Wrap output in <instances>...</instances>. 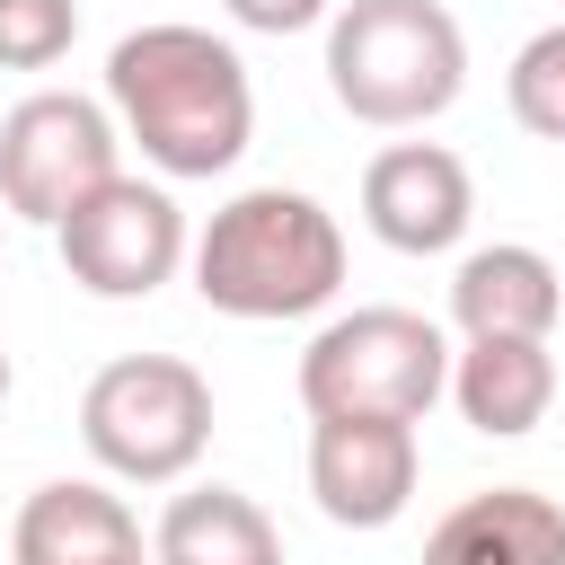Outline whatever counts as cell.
I'll use <instances>...</instances> for the list:
<instances>
[{
    "label": "cell",
    "mask_w": 565,
    "mask_h": 565,
    "mask_svg": "<svg viewBox=\"0 0 565 565\" xmlns=\"http://www.w3.org/2000/svg\"><path fill=\"white\" fill-rule=\"evenodd\" d=\"M106 106L159 177H221V168H238L247 132H256L247 62L212 26H177V18L132 26L106 53Z\"/></svg>",
    "instance_id": "6da1fadb"
},
{
    "label": "cell",
    "mask_w": 565,
    "mask_h": 565,
    "mask_svg": "<svg viewBox=\"0 0 565 565\" xmlns=\"http://www.w3.org/2000/svg\"><path fill=\"white\" fill-rule=\"evenodd\" d=\"M344 282V230L300 185H247L230 194L194 238V291L221 318H309Z\"/></svg>",
    "instance_id": "7a4b0ae2"
},
{
    "label": "cell",
    "mask_w": 565,
    "mask_h": 565,
    "mask_svg": "<svg viewBox=\"0 0 565 565\" xmlns=\"http://www.w3.org/2000/svg\"><path fill=\"white\" fill-rule=\"evenodd\" d=\"M327 88L353 124H433L468 88V35L441 0H344L327 18Z\"/></svg>",
    "instance_id": "3957f363"
},
{
    "label": "cell",
    "mask_w": 565,
    "mask_h": 565,
    "mask_svg": "<svg viewBox=\"0 0 565 565\" xmlns=\"http://www.w3.org/2000/svg\"><path fill=\"white\" fill-rule=\"evenodd\" d=\"M79 441L124 486H177L212 450V380L177 353H115L79 388Z\"/></svg>",
    "instance_id": "277c9868"
},
{
    "label": "cell",
    "mask_w": 565,
    "mask_h": 565,
    "mask_svg": "<svg viewBox=\"0 0 565 565\" xmlns=\"http://www.w3.org/2000/svg\"><path fill=\"white\" fill-rule=\"evenodd\" d=\"M450 388V344L415 309H344L300 353V406L309 415H406L424 424Z\"/></svg>",
    "instance_id": "5b68a950"
},
{
    "label": "cell",
    "mask_w": 565,
    "mask_h": 565,
    "mask_svg": "<svg viewBox=\"0 0 565 565\" xmlns=\"http://www.w3.org/2000/svg\"><path fill=\"white\" fill-rule=\"evenodd\" d=\"M115 106L79 97V88H35L0 115V203L18 221L62 230L71 203H88L115 177Z\"/></svg>",
    "instance_id": "8992f818"
},
{
    "label": "cell",
    "mask_w": 565,
    "mask_h": 565,
    "mask_svg": "<svg viewBox=\"0 0 565 565\" xmlns=\"http://www.w3.org/2000/svg\"><path fill=\"white\" fill-rule=\"evenodd\" d=\"M53 247H62L71 282H79L88 300H150V291L194 256V247H185V212H177V194L124 177V168H115L88 203L62 212Z\"/></svg>",
    "instance_id": "52a82bcc"
},
{
    "label": "cell",
    "mask_w": 565,
    "mask_h": 565,
    "mask_svg": "<svg viewBox=\"0 0 565 565\" xmlns=\"http://www.w3.org/2000/svg\"><path fill=\"white\" fill-rule=\"evenodd\" d=\"M415 468L406 415H309V494L335 530H388L415 503Z\"/></svg>",
    "instance_id": "ba28073f"
},
{
    "label": "cell",
    "mask_w": 565,
    "mask_h": 565,
    "mask_svg": "<svg viewBox=\"0 0 565 565\" xmlns=\"http://www.w3.org/2000/svg\"><path fill=\"white\" fill-rule=\"evenodd\" d=\"M468 212H477V185H468V159L441 150V141H388L371 168H362V221L380 247L397 256H441L468 238Z\"/></svg>",
    "instance_id": "9c48e42d"
},
{
    "label": "cell",
    "mask_w": 565,
    "mask_h": 565,
    "mask_svg": "<svg viewBox=\"0 0 565 565\" xmlns=\"http://www.w3.org/2000/svg\"><path fill=\"white\" fill-rule=\"evenodd\" d=\"M9 556L18 565H141V521L97 477H53L18 503Z\"/></svg>",
    "instance_id": "30bf717a"
},
{
    "label": "cell",
    "mask_w": 565,
    "mask_h": 565,
    "mask_svg": "<svg viewBox=\"0 0 565 565\" xmlns=\"http://www.w3.org/2000/svg\"><path fill=\"white\" fill-rule=\"evenodd\" d=\"M424 565H565V503L539 486H486L433 521Z\"/></svg>",
    "instance_id": "8fae6325"
},
{
    "label": "cell",
    "mask_w": 565,
    "mask_h": 565,
    "mask_svg": "<svg viewBox=\"0 0 565 565\" xmlns=\"http://www.w3.org/2000/svg\"><path fill=\"white\" fill-rule=\"evenodd\" d=\"M450 397L486 441H521L556 406V353L547 335H468L450 353Z\"/></svg>",
    "instance_id": "7c38bea8"
},
{
    "label": "cell",
    "mask_w": 565,
    "mask_h": 565,
    "mask_svg": "<svg viewBox=\"0 0 565 565\" xmlns=\"http://www.w3.org/2000/svg\"><path fill=\"white\" fill-rule=\"evenodd\" d=\"M450 318H459V335H556L565 282H556V265H547L539 247L494 238V247L459 256V274H450Z\"/></svg>",
    "instance_id": "4fadbf2b"
},
{
    "label": "cell",
    "mask_w": 565,
    "mask_h": 565,
    "mask_svg": "<svg viewBox=\"0 0 565 565\" xmlns=\"http://www.w3.org/2000/svg\"><path fill=\"white\" fill-rule=\"evenodd\" d=\"M159 565H282V530L238 486H185L150 539Z\"/></svg>",
    "instance_id": "5bb4252c"
},
{
    "label": "cell",
    "mask_w": 565,
    "mask_h": 565,
    "mask_svg": "<svg viewBox=\"0 0 565 565\" xmlns=\"http://www.w3.org/2000/svg\"><path fill=\"white\" fill-rule=\"evenodd\" d=\"M521 132L539 141H565V26H539L521 53H512V79H503Z\"/></svg>",
    "instance_id": "9a60e30c"
},
{
    "label": "cell",
    "mask_w": 565,
    "mask_h": 565,
    "mask_svg": "<svg viewBox=\"0 0 565 565\" xmlns=\"http://www.w3.org/2000/svg\"><path fill=\"white\" fill-rule=\"evenodd\" d=\"M79 35V0H0V71H53Z\"/></svg>",
    "instance_id": "2e32d148"
},
{
    "label": "cell",
    "mask_w": 565,
    "mask_h": 565,
    "mask_svg": "<svg viewBox=\"0 0 565 565\" xmlns=\"http://www.w3.org/2000/svg\"><path fill=\"white\" fill-rule=\"evenodd\" d=\"M238 26H256V35H300V26H318V18H335V0H221Z\"/></svg>",
    "instance_id": "e0dca14e"
},
{
    "label": "cell",
    "mask_w": 565,
    "mask_h": 565,
    "mask_svg": "<svg viewBox=\"0 0 565 565\" xmlns=\"http://www.w3.org/2000/svg\"><path fill=\"white\" fill-rule=\"evenodd\" d=\"M0 397H9V344H0Z\"/></svg>",
    "instance_id": "ac0fdd59"
}]
</instances>
